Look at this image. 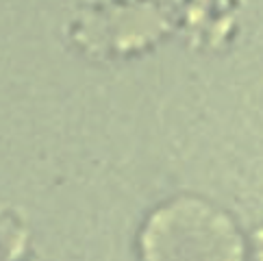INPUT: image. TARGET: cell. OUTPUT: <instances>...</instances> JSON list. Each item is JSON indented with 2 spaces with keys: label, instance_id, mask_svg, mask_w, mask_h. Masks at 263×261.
Returning <instances> with one entry per match:
<instances>
[{
  "label": "cell",
  "instance_id": "obj_2",
  "mask_svg": "<svg viewBox=\"0 0 263 261\" xmlns=\"http://www.w3.org/2000/svg\"><path fill=\"white\" fill-rule=\"evenodd\" d=\"M255 250H257V259L263 261V220L255 231Z\"/></svg>",
  "mask_w": 263,
  "mask_h": 261
},
{
  "label": "cell",
  "instance_id": "obj_1",
  "mask_svg": "<svg viewBox=\"0 0 263 261\" xmlns=\"http://www.w3.org/2000/svg\"><path fill=\"white\" fill-rule=\"evenodd\" d=\"M142 261H243L246 244L235 220L198 196L157 207L139 231Z\"/></svg>",
  "mask_w": 263,
  "mask_h": 261
}]
</instances>
